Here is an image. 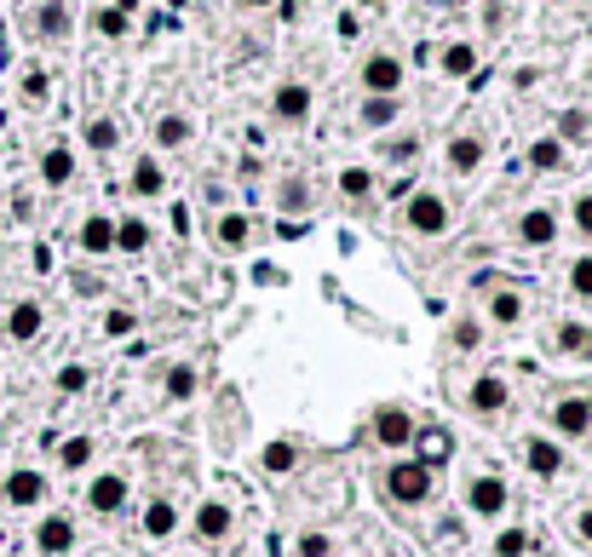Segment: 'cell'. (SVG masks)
Here are the masks:
<instances>
[{"mask_svg": "<svg viewBox=\"0 0 592 557\" xmlns=\"http://www.w3.org/2000/svg\"><path fill=\"white\" fill-rule=\"evenodd\" d=\"M259 466H265L271 477H288L293 466H300V448H293V443H282V437H277V443H265V448H259Z\"/></svg>", "mask_w": 592, "mask_h": 557, "instance_id": "29", "label": "cell"}, {"mask_svg": "<svg viewBox=\"0 0 592 557\" xmlns=\"http://www.w3.org/2000/svg\"><path fill=\"white\" fill-rule=\"evenodd\" d=\"M489 322H495V327H518L523 322V293H512V287L489 293Z\"/></svg>", "mask_w": 592, "mask_h": 557, "instance_id": "25", "label": "cell"}, {"mask_svg": "<svg viewBox=\"0 0 592 557\" xmlns=\"http://www.w3.org/2000/svg\"><path fill=\"white\" fill-rule=\"evenodd\" d=\"M575 540H581V546H592V506H586V512H575Z\"/></svg>", "mask_w": 592, "mask_h": 557, "instance_id": "48", "label": "cell"}, {"mask_svg": "<svg viewBox=\"0 0 592 557\" xmlns=\"http://www.w3.org/2000/svg\"><path fill=\"white\" fill-rule=\"evenodd\" d=\"M523 466H530L535 477H558V472H564V443L530 437V443H523Z\"/></svg>", "mask_w": 592, "mask_h": 557, "instance_id": "14", "label": "cell"}, {"mask_svg": "<svg viewBox=\"0 0 592 557\" xmlns=\"http://www.w3.org/2000/svg\"><path fill=\"white\" fill-rule=\"evenodd\" d=\"M530 546H535V540L523 535V529H501V535H495V546H489V551H495V557H530Z\"/></svg>", "mask_w": 592, "mask_h": 557, "instance_id": "39", "label": "cell"}, {"mask_svg": "<svg viewBox=\"0 0 592 557\" xmlns=\"http://www.w3.org/2000/svg\"><path fill=\"white\" fill-rule=\"evenodd\" d=\"M41 327H47V311H41L36 300H18V305L7 311V340H18V345L41 340Z\"/></svg>", "mask_w": 592, "mask_h": 557, "instance_id": "13", "label": "cell"}, {"mask_svg": "<svg viewBox=\"0 0 592 557\" xmlns=\"http://www.w3.org/2000/svg\"><path fill=\"white\" fill-rule=\"evenodd\" d=\"M586 133H592V115H586V110H564V115H558V133H552V139H558V144H581Z\"/></svg>", "mask_w": 592, "mask_h": 557, "instance_id": "33", "label": "cell"}, {"mask_svg": "<svg viewBox=\"0 0 592 557\" xmlns=\"http://www.w3.org/2000/svg\"><path fill=\"white\" fill-rule=\"evenodd\" d=\"M340 195H345V202H369V195H374V173L369 168H345L340 173Z\"/></svg>", "mask_w": 592, "mask_h": 557, "instance_id": "35", "label": "cell"}, {"mask_svg": "<svg viewBox=\"0 0 592 557\" xmlns=\"http://www.w3.org/2000/svg\"><path fill=\"white\" fill-rule=\"evenodd\" d=\"M483 155H489V144H483L478 133H460V139H449V150H443V161H449L454 173H478Z\"/></svg>", "mask_w": 592, "mask_h": 557, "instance_id": "16", "label": "cell"}, {"mask_svg": "<svg viewBox=\"0 0 592 557\" xmlns=\"http://www.w3.org/2000/svg\"><path fill=\"white\" fill-rule=\"evenodd\" d=\"M127 495H133V488H127L121 472H98V477L87 483V506H92L98 517H116V512L127 506Z\"/></svg>", "mask_w": 592, "mask_h": 557, "instance_id": "8", "label": "cell"}, {"mask_svg": "<svg viewBox=\"0 0 592 557\" xmlns=\"http://www.w3.org/2000/svg\"><path fill=\"white\" fill-rule=\"evenodd\" d=\"M81 139H87V150H98V155H110V150L121 144V126H116L110 115H92V121H87V133H81Z\"/></svg>", "mask_w": 592, "mask_h": 557, "instance_id": "30", "label": "cell"}, {"mask_svg": "<svg viewBox=\"0 0 592 557\" xmlns=\"http://www.w3.org/2000/svg\"><path fill=\"white\" fill-rule=\"evenodd\" d=\"M518 242L523 247H552L558 242V213L552 207H530L518 219Z\"/></svg>", "mask_w": 592, "mask_h": 557, "instance_id": "12", "label": "cell"}, {"mask_svg": "<svg viewBox=\"0 0 592 557\" xmlns=\"http://www.w3.org/2000/svg\"><path fill=\"white\" fill-rule=\"evenodd\" d=\"M81 253H116V219L110 213H92V219H81Z\"/></svg>", "mask_w": 592, "mask_h": 557, "instance_id": "18", "label": "cell"}, {"mask_svg": "<svg viewBox=\"0 0 592 557\" xmlns=\"http://www.w3.org/2000/svg\"><path fill=\"white\" fill-rule=\"evenodd\" d=\"M414 460L425 466V472H438V466H449V454H454V437L449 432H414Z\"/></svg>", "mask_w": 592, "mask_h": 557, "instance_id": "21", "label": "cell"}, {"mask_svg": "<svg viewBox=\"0 0 592 557\" xmlns=\"http://www.w3.org/2000/svg\"><path fill=\"white\" fill-rule=\"evenodd\" d=\"M449 345H454V351H478V345H483V322H478V316H460V322L449 327Z\"/></svg>", "mask_w": 592, "mask_h": 557, "instance_id": "37", "label": "cell"}, {"mask_svg": "<svg viewBox=\"0 0 592 557\" xmlns=\"http://www.w3.org/2000/svg\"><path fill=\"white\" fill-rule=\"evenodd\" d=\"M0 495H7V506H18V512L41 506V500H47V472H36V466H18V472H7V483H0Z\"/></svg>", "mask_w": 592, "mask_h": 557, "instance_id": "7", "label": "cell"}, {"mask_svg": "<svg viewBox=\"0 0 592 557\" xmlns=\"http://www.w3.org/2000/svg\"><path fill=\"white\" fill-rule=\"evenodd\" d=\"M466 408H472V414H483V419L506 414V408H512V385H506L501 374H478V379H472V391H466Z\"/></svg>", "mask_w": 592, "mask_h": 557, "instance_id": "5", "label": "cell"}, {"mask_svg": "<svg viewBox=\"0 0 592 557\" xmlns=\"http://www.w3.org/2000/svg\"><path fill=\"white\" fill-rule=\"evenodd\" d=\"M230 529H237L230 500H202V506H195V535H202V540H224Z\"/></svg>", "mask_w": 592, "mask_h": 557, "instance_id": "15", "label": "cell"}, {"mask_svg": "<svg viewBox=\"0 0 592 557\" xmlns=\"http://www.w3.org/2000/svg\"><path fill=\"white\" fill-rule=\"evenodd\" d=\"M564 282H570V293H575V300H592V253H581V259H575Z\"/></svg>", "mask_w": 592, "mask_h": 557, "instance_id": "40", "label": "cell"}, {"mask_svg": "<svg viewBox=\"0 0 592 557\" xmlns=\"http://www.w3.org/2000/svg\"><path fill=\"white\" fill-rule=\"evenodd\" d=\"M36 29H41L47 41H63V36H70V29H76L70 0H41V7H36Z\"/></svg>", "mask_w": 592, "mask_h": 557, "instance_id": "17", "label": "cell"}, {"mask_svg": "<svg viewBox=\"0 0 592 557\" xmlns=\"http://www.w3.org/2000/svg\"><path fill=\"white\" fill-rule=\"evenodd\" d=\"M403 224H409V236H443L449 224H454V207L443 202L438 190H409V202H403Z\"/></svg>", "mask_w": 592, "mask_h": 557, "instance_id": "1", "label": "cell"}, {"mask_svg": "<svg viewBox=\"0 0 592 557\" xmlns=\"http://www.w3.org/2000/svg\"><path fill=\"white\" fill-rule=\"evenodd\" d=\"M414 150H420V139L403 133V139H391V144H385V161H414Z\"/></svg>", "mask_w": 592, "mask_h": 557, "instance_id": "46", "label": "cell"}, {"mask_svg": "<svg viewBox=\"0 0 592 557\" xmlns=\"http://www.w3.org/2000/svg\"><path fill=\"white\" fill-rule=\"evenodd\" d=\"M530 168L535 173H558V168H564V144H558V139H535L530 144Z\"/></svg>", "mask_w": 592, "mask_h": 557, "instance_id": "34", "label": "cell"}, {"mask_svg": "<svg viewBox=\"0 0 592 557\" xmlns=\"http://www.w3.org/2000/svg\"><path fill=\"white\" fill-rule=\"evenodd\" d=\"M127 184H133V195H168V173H161L155 155H139V161H133V179H127Z\"/></svg>", "mask_w": 592, "mask_h": 557, "instance_id": "23", "label": "cell"}, {"mask_svg": "<svg viewBox=\"0 0 592 557\" xmlns=\"http://www.w3.org/2000/svg\"><path fill=\"white\" fill-rule=\"evenodd\" d=\"M23 98H29V104H41V98H47V75H41V70L23 75Z\"/></svg>", "mask_w": 592, "mask_h": 557, "instance_id": "47", "label": "cell"}, {"mask_svg": "<svg viewBox=\"0 0 592 557\" xmlns=\"http://www.w3.org/2000/svg\"><path fill=\"white\" fill-rule=\"evenodd\" d=\"M58 466L63 472H87L92 466V437H63L58 443Z\"/></svg>", "mask_w": 592, "mask_h": 557, "instance_id": "31", "label": "cell"}, {"mask_svg": "<svg viewBox=\"0 0 592 557\" xmlns=\"http://www.w3.org/2000/svg\"><path fill=\"white\" fill-rule=\"evenodd\" d=\"M438 63H443V75L466 81V75H478V47H472V41H449Z\"/></svg>", "mask_w": 592, "mask_h": 557, "instance_id": "24", "label": "cell"}, {"mask_svg": "<svg viewBox=\"0 0 592 557\" xmlns=\"http://www.w3.org/2000/svg\"><path fill=\"white\" fill-rule=\"evenodd\" d=\"M357 7H380V0H357Z\"/></svg>", "mask_w": 592, "mask_h": 557, "instance_id": "50", "label": "cell"}, {"mask_svg": "<svg viewBox=\"0 0 592 557\" xmlns=\"http://www.w3.org/2000/svg\"><path fill=\"white\" fill-rule=\"evenodd\" d=\"M374 443L391 448V454H403V448L414 443V414L398 408V403H391V408H374Z\"/></svg>", "mask_w": 592, "mask_h": 557, "instance_id": "6", "label": "cell"}, {"mask_svg": "<svg viewBox=\"0 0 592 557\" xmlns=\"http://www.w3.org/2000/svg\"><path fill=\"white\" fill-rule=\"evenodd\" d=\"M385 495L398 506H425V500H432V472H425L420 460H398L385 472Z\"/></svg>", "mask_w": 592, "mask_h": 557, "instance_id": "3", "label": "cell"}, {"mask_svg": "<svg viewBox=\"0 0 592 557\" xmlns=\"http://www.w3.org/2000/svg\"><path fill=\"white\" fill-rule=\"evenodd\" d=\"M179 523H184V517H179L173 500H150V506H144V535H150V540H173Z\"/></svg>", "mask_w": 592, "mask_h": 557, "instance_id": "22", "label": "cell"}, {"mask_svg": "<svg viewBox=\"0 0 592 557\" xmlns=\"http://www.w3.org/2000/svg\"><path fill=\"white\" fill-rule=\"evenodd\" d=\"M506 506H512V488H506V477H495V472H478V477L466 483V512H472V517L495 523V517H506Z\"/></svg>", "mask_w": 592, "mask_h": 557, "instance_id": "2", "label": "cell"}, {"mask_svg": "<svg viewBox=\"0 0 592 557\" xmlns=\"http://www.w3.org/2000/svg\"><path fill=\"white\" fill-rule=\"evenodd\" d=\"M271 115H277L282 126L311 121V87H305V81H282V87L271 92Z\"/></svg>", "mask_w": 592, "mask_h": 557, "instance_id": "9", "label": "cell"}, {"mask_svg": "<svg viewBox=\"0 0 592 557\" xmlns=\"http://www.w3.org/2000/svg\"><path fill=\"white\" fill-rule=\"evenodd\" d=\"M300 557H334V540H328L322 529H311V535H300V546H293Z\"/></svg>", "mask_w": 592, "mask_h": 557, "instance_id": "43", "label": "cell"}, {"mask_svg": "<svg viewBox=\"0 0 592 557\" xmlns=\"http://www.w3.org/2000/svg\"><path fill=\"white\" fill-rule=\"evenodd\" d=\"M552 425H558V437H586L592 432V397H564V403H558L552 408Z\"/></svg>", "mask_w": 592, "mask_h": 557, "instance_id": "11", "label": "cell"}, {"mask_svg": "<svg viewBox=\"0 0 592 557\" xmlns=\"http://www.w3.org/2000/svg\"><path fill=\"white\" fill-rule=\"evenodd\" d=\"M558 351H564V356H581V363H586V356H592V327L586 322H558Z\"/></svg>", "mask_w": 592, "mask_h": 557, "instance_id": "28", "label": "cell"}, {"mask_svg": "<svg viewBox=\"0 0 592 557\" xmlns=\"http://www.w3.org/2000/svg\"><path fill=\"white\" fill-rule=\"evenodd\" d=\"M36 551L41 557H70L76 551V523L70 517H41V529H36Z\"/></svg>", "mask_w": 592, "mask_h": 557, "instance_id": "10", "label": "cell"}, {"mask_svg": "<svg viewBox=\"0 0 592 557\" xmlns=\"http://www.w3.org/2000/svg\"><path fill=\"white\" fill-rule=\"evenodd\" d=\"M92 29H98L104 41H121L127 29H133V18H127L121 7H98V12H92Z\"/></svg>", "mask_w": 592, "mask_h": 557, "instance_id": "32", "label": "cell"}, {"mask_svg": "<svg viewBox=\"0 0 592 557\" xmlns=\"http://www.w3.org/2000/svg\"><path fill=\"white\" fill-rule=\"evenodd\" d=\"M237 7H242V12H259V7H271V0H237Z\"/></svg>", "mask_w": 592, "mask_h": 557, "instance_id": "49", "label": "cell"}, {"mask_svg": "<svg viewBox=\"0 0 592 557\" xmlns=\"http://www.w3.org/2000/svg\"><path fill=\"white\" fill-rule=\"evenodd\" d=\"M213 242H219L224 253H242V247L253 242V219H248V213H224V219L213 224Z\"/></svg>", "mask_w": 592, "mask_h": 557, "instance_id": "19", "label": "cell"}, {"mask_svg": "<svg viewBox=\"0 0 592 557\" xmlns=\"http://www.w3.org/2000/svg\"><path fill=\"white\" fill-rule=\"evenodd\" d=\"M168 397H173V403L195 397V368H190V363H179V368L168 374Z\"/></svg>", "mask_w": 592, "mask_h": 557, "instance_id": "41", "label": "cell"}, {"mask_svg": "<svg viewBox=\"0 0 592 557\" xmlns=\"http://www.w3.org/2000/svg\"><path fill=\"white\" fill-rule=\"evenodd\" d=\"M70 179H76V150H70V144H52V150L41 155V184L63 190Z\"/></svg>", "mask_w": 592, "mask_h": 557, "instance_id": "20", "label": "cell"}, {"mask_svg": "<svg viewBox=\"0 0 592 557\" xmlns=\"http://www.w3.org/2000/svg\"><path fill=\"white\" fill-rule=\"evenodd\" d=\"M398 98H363V126H398Z\"/></svg>", "mask_w": 592, "mask_h": 557, "instance_id": "36", "label": "cell"}, {"mask_svg": "<svg viewBox=\"0 0 592 557\" xmlns=\"http://www.w3.org/2000/svg\"><path fill=\"white\" fill-rule=\"evenodd\" d=\"M277 202H282V213H300V207H311V184H305V179H282Z\"/></svg>", "mask_w": 592, "mask_h": 557, "instance_id": "38", "label": "cell"}, {"mask_svg": "<svg viewBox=\"0 0 592 557\" xmlns=\"http://www.w3.org/2000/svg\"><path fill=\"white\" fill-rule=\"evenodd\" d=\"M58 391H63V397H81V391H87V368L76 363V368H58Z\"/></svg>", "mask_w": 592, "mask_h": 557, "instance_id": "45", "label": "cell"}, {"mask_svg": "<svg viewBox=\"0 0 592 557\" xmlns=\"http://www.w3.org/2000/svg\"><path fill=\"white\" fill-rule=\"evenodd\" d=\"M357 81H363L369 98H398V92H403V58H398V52H369V58H363V75H357Z\"/></svg>", "mask_w": 592, "mask_h": 557, "instance_id": "4", "label": "cell"}, {"mask_svg": "<svg viewBox=\"0 0 592 557\" xmlns=\"http://www.w3.org/2000/svg\"><path fill=\"white\" fill-rule=\"evenodd\" d=\"M190 133H195L190 115H179V110H173V115H155V144H161V150H184Z\"/></svg>", "mask_w": 592, "mask_h": 557, "instance_id": "26", "label": "cell"}, {"mask_svg": "<svg viewBox=\"0 0 592 557\" xmlns=\"http://www.w3.org/2000/svg\"><path fill=\"white\" fill-rule=\"evenodd\" d=\"M150 236H155V231H150V224H144L139 213L116 219V247H121V253H144V247H150Z\"/></svg>", "mask_w": 592, "mask_h": 557, "instance_id": "27", "label": "cell"}, {"mask_svg": "<svg viewBox=\"0 0 592 557\" xmlns=\"http://www.w3.org/2000/svg\"><path fill=\"white\" fill-rule=\"evenodd\" d=\"M133 327H139V316H133V311H110V316H104V334H110V340H127Z\"/></svg>", "mask_w": 592, "mask_h": 557, "instance_id": "44", "label": "cell"}, {"mask_svg": "<svg viewBox=\"0 0 592 557\" xmlns=\"http://www.w3.org/2000/svg\"><path fill=\"white\" fill-rule=\"evenodd\" d=\"M570 224H575L581 236H592V190H581L575 202H570Z\"/></svg>", "mask_w": 592, "mask_h": 557, "instance_id": "42", "label": "cell"}]
</instances>
